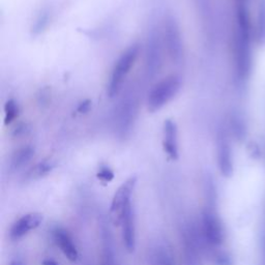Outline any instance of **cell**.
Listing matches in <instances>:
<instances>
[{"label":"cell","mask_w":265,"mask_h":265,"mask_svg":"<svg viewBox=\"0 0 265 265\" xmlns=\"http://www.w3.org/2000/svg\"><path fill=\"white\" fill-rule=\"evenodd\" d=\"M251 23L246 3L237 6V33L235 38V64L240 80L246 79L251 70Z\"/></svg>","instance_id":"6da1fadb"},{"label":"cell","mask_w":265,"mask_h":265,"mask_svg":"<svg viewBox=\"0 0 265 265\" xmlns=\"http://www.w3.org/2000/svg\"><path fill=\"white\" fill-rule=\"evenodd\" d=\"M181 79L177 75H170L154 85L148 92L146 106L148 111L154 113L164 108L180 90Z\"/></svg>","instance_id":"7a4b0ae2"},{"label":"cell","mask_w":265,"mask_h":265,"mask_svg":"<svg viewBox=\"0 0 265 265\" xmlns=\"http://www.w3.org/2000/svg\"><path fill=\"white\" fill-rule=\"evenodd\" d=\"M139 51V45L135 44V45H132L130 48H128L117 59L108 84V94L110 97H114L121 90V87H123L127 76L138 58Z\"/></svg>","instance_id":"3957f363"},{"label":"cell","mask_w":265,"mask_h":265,"mask_svg":"<svg viewBox=\"0 0 265 265\" xmlns=\"http://www.w3.org/2000/svg\"><path fill=\"white\" fill-rule=\"evenodd\" d=\"M201 235L204 241V245L208 247H219L224 242L225 239V230L214 208L206 207L202 214Z\"/></svg>","instance_id":"277c9868"},{"label":"cell","mask_w":265,"mask_h":265,"mask_svg":"<svg viewBox=\"0 0 265 265\" xmlns=\"http://www.w3.org/2000/svg\"><path fill=\"white\" fill-rule=\"evenodd\" d=\"M138 111V101L135 95L129 94L121 99L116 113V132L120 138H126L134 127Z\"/></svg>","instance_id":"5b68a950"},{"label":"cell","mask_w":265,"mask_h":265,"mask_svg":"<svg viewBox=\"0 0 265 265\" xmlns=\"http://www.w3.org/2000/svg\"><path fill=\"white\" fill-rule=\"evenodd\" d=\"M164 39L171 61L173 63H180L183 57V42L179 25L172 16L165 20Z\"/></svg>","instance_id":"8992f818"},{"label":"cell","mask_w":265,"mask_h":265,"mask_svg":"<svg viewBox=\"0 0 265 265\" xmlns=\"http://www.w3.org/2000/svg\"><path fill=\"white\" fill-rule=\"evenodd\" d=\"M204 241L201 232L194 226H186L182 231V246L185 265H202L201 251Z\"/></svg>","instance_id":"52a82bcc"},{"label":"cell","mask_w":265,"mask_h":265,"mask_svg":"<svg viewBox=\"0 0 265 265\" xmlns=\"http://www.w3.org/2000/svg\"><path fill=\"white\" fill-rule=\"evenodd\" d=\"M137 183L136 176H132L128 180L121 184L113 196L111 205H110V217L116 225H120L121 218L124 216L126 209L132 204L131 197L135 190Z\"/></svg>","instance_id":"ba28073f"},{"label":"cell","mask_w":265,"mask_h":265,"mask_svg":"<svg viewBox=\"0 0 265 265\" xmlns=\"http://www.w3.org/2000/svg\"><path fill=\"white\" fill-rule=\"evenodd\" d=\"M162 64V43L157 32H151L146 44L145 52V71L148 77L152 78L159 73Z\"/></svg>","instance_id":"9c48e42d"},{"label":"cell","mask_w":265,"mask_h":265,"mask_svg":"<svg viewBox=\"0 0 265 265\" xmlns=\"http://www.w3.org/2000/svg\"><path fill=\"white\" fill-rule=\"evenodd\" d=\"M218 165L219 169L225 177H230L233 173V162H232V152L230 143L224 132L218 135Z\"/></svg>","instance_id":"30bf717a"},{"label":"cell","mask_w":265,"mask_h":265,"mask_svg":"<svg viewBox=\"0 0 265 265\" xmlns=\"http://www.w3.org/2000/svg\"><path fill=\"white\" fill-rule=\"evenodd\" d=\"M163 145L165 152L171 160L178 159V130L171 119L165 120L163 127Z\"/></svg>","instance_id":"8fae6325"},{"label":"cell","mask_w":265,"mask_h":265,"mask_svg":"<svg viewBox=\"0 0 265 265\" xmlns=\"http://www.w3.org/2000/svg\"><path fill=\"white\" fill-rule=\"evenodd\" d=\"M123 228V239L128 252L132 253L136 248V228H135V216L134 208L132 204L126 209L120 222Z\"/></svg>","instance_id":"7c38bea8"},{"label":"cell","mask_w":265,"mask_h":265,"mask_svg":"<svg viewBox=\"0 0 265 265\" xmlns=\"http://www.w3.org/2000/svg\"><path fill=\"white\" fill-rule=\"evenodd\" d=\"M43 221V216L40 214H27L20 218L10 229V238L18 240L25 236L30 231L37 229Z\"/></svg>","instance_id":"4fadbf2b"},{"label":"cell","mask_w":265,"mask_h":265,"mask_svg":"<svg viewBox=\"0 0 265 265\" xmlns=\"http://www.w3.org/2000/svg\"><path fill=\"white\" fill-rule=\"evenodd\" d=\"M53 238L60 251L64 254V256L70 261H76L78 259V251H77L68 231L62 228H56L53 231Z\"/></svg>","instance_id":"5bb4252c"},{"label":"cell","mask_w":265,"mask_h":265,"mask_svg":"<svg viewBox=\"0 0 265 265\" xmlns=\"http://www.w3.org/2000/svg\"><path fill=\"white\" fill-rule=\"evenodd\" d=\"M151 265H175L171 249L167 245H158L151 253Z\"/></svg>","instance_id":"9a60e30c"},{"label":"cell","mask_w":265,"mask_h":265,"mask_svg":"<svg viewBox=\"0 0 265 265\" xmlns=\"http://www.w3.org/2000/svg\"><path fill=\"white\" fill-rule=\"evenodd\" d=\"M35 148L30 145L24 146L19 148L12 158V162H10V168L13 170H19L22 167H24L26 164L29 163V161L35 156Z\"/></svg>","instance_id":"2e32d148"},{"label":"cell","mask_w":265,"mask_h":265,"mask_svg":"<svg viewBox=\"0 0 265 265\" xmlns=\"http://www.w3.org/2000/svg\"><path fill=\"white\" fill-rule=\"evenodd\" d=\"M52 168H53V165L51 162H48V161L41 162L29 170V172L27 173V178L28 179L41 178L43 177V176H45L49 172H51Z\"/></svg>","instance_id":"e0dca14e"},{"label":"cell","mask_w":265,"mask_h":265,"mask_svg":"<svg viewBox=\"0 0 265 265\" xmlns=\"http://www.w3.org/2000/svg\"><path fill=\"white\" fill-rule=\"evenodd\" d=\"M18 112H19L18 105L16 104L15 101H13V99H9V101L5 103L4 106V123L6 125L12 123V121L18 116Z\"/></svg>","instance_id":"ac0fdd59"},{"label":"cell","mask_w":265,"mask_h":265,"mask_svg":"<svg viewBox=\"0 0 265 265\" xmlns=\"http://www.w3.org/2000/svg\"><path fill=\"white\" fill-rule=\"evenodd\" d=\"M258 39L260 43L265 42V1L260 5L258 17Z\"/></svg>","instance_id":"d6986e66"},{"label":"cell","mask_w":265,"mask_h":265,"mask_svg":"<svg viewBox=\"0 0 265 265\" xmlns=\"http://www.w3.org/2000/svg\"><path fill=\"white\" fill-rule=\"evenodd\" d=\"M213 260L215 265H233V261L229 254L223 251L214 252Z\"/></svg>","instance_id":"ffe728a7"},{"label":"cell","mask_w":265,"mask_h":265,"mask_svg":"<svg viewBox=\"0 0 265 265\" xmlns=\"http://www.w3.org/2000/svg\"><path fill=\"white\" fill-rule=\"evenodd\" d=\"M96 176H97V178L101 181H103L105 183H109V182H111L113 180L114 173L109 167H106V166H105V167H102L101 169H99V171L97 172Z\"/></svg>","instance_id":"44dd1931"},{"label":"cell","mask_w":265,"mask_h":265,"mask_svg":"<svg viewBox=\"0 0 265 265\" xmlns=\"http://www.w3.org/2000/svg\"><path fill=\"white\" fill-rule=\"evenodd\" d=\"M48 21H49V17H48V14H43L39 17V19L37 20L36 22V25H35V32L37 33H40L42 30H44L46 28L47 24H48Z\"/></svg>","instance_id":"7402d4cb"},{"label":"cell","mask_w":265,"mask_h":265,"mask_svg":"<svg viewBox=\"0 0 265 265\" xmlns=\"http://www.w3.org/2000/svg\"><path fill=\"white\" fill-rule=\"evenodd\" d=\"M89 107H90V102L89 101H85V102L80 104V106L78 108V111L81 112V113L87 112L88 110H89Z\"/></svg>","instance_id":"603a6c76"},{"label":"cell","mask_w":265,"mask_h":265,"mask_svg":"<svg viewBox=\"0 0 265 265\" xmlns=\"http://www.w3.org/2000/svg\"><path fill=\"white\" fill-rule=\"evenodd\" d=\"M43 265H59V264L55 260L48 258V259H45L43 261Z\"/></svg>","instance_id":"cb8c5ba5"},{"label":"cell","mask_w":265,"mask_h":265,"mask_svg":"<svg viewBox=\"0 0 265 265\" xmlns=\"http://www.w3.org/2000/svg\"><path fill=\"white\" fill-rule=\"evenodd\" d=\"M10 265H23V263L19 260H14L12 263H10Z\"/></svg>","instance_id":"d4e9b609"},{"label":"cell","mask_w":265,"mask_h":265,"mask_svg":"<svg viewBox=\"0 0 265 265\" xmlns=\"http://www.w3.org/2000/svg\"><path fill=\"white\" fill-rule=\"evenodd\" d=\"M238 3H246V0H237Z\"/></svg>","instance_id":"484cf974"},{"label":"cell","mask_w":265,"mask_h":265,"mask_svg":"<svg viewBox=\"0 0 265 265\" xmlns=\"http://www.w3.org/2000/svg\"><path fill=\"white\" fill-rule=\"evenodd\" d=\"M103 265H112V264H110V263H107V262H103Z\"/></svg>","instance_id":"4316f807"}]
</instances>
